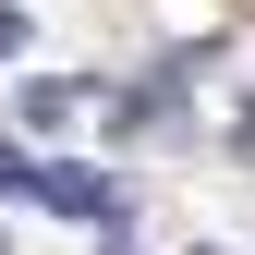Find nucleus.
<instances>
[{
	"label": "nucleus",
	"mask_w": 255,
	"mask_h": 255,
	"mask_svg": "<svg viewBox=\"0 0 255 255\" xmlns=\"http://www.w3.org/2000/svg\"><path fill=\"white\" fill-rule=\"evenodd\" d=\"M37 207H61V219H122V195L98 170H37Z\"/></svg>",
	"instance_id": "nucleus-1"
},
{
	"label": "nucleus",
	"mask_w": 255,
	"mask_h": 255,
	"mask_svg": "<svg viewBox=\"0 0 255 255\" xmlns=\"http://www.w3.org/2000/svg\"><path fill=\"white\" fill-rule=\"evenodd\" d=\"M98 110V85H24V122H37V134H61V122H85Z\"/></svg>",
	"instance_id": "nucleus-2"
},
{
	"label": "nucleus",
	"mask_w": 255,
	"mask_h": 255,
	"mask_svg": "<svg viewBox=\"0 0 255 255\" xmlns=\"http://www.w3.org/2000/svg\"><path fill=\"white\" fill-rule=\"evenodd\" d=\"M12 49H24V12H12V0H0V61H12Z\"/></svg>",
	"instance_id": "nucleus-3"
}]
</instances>
